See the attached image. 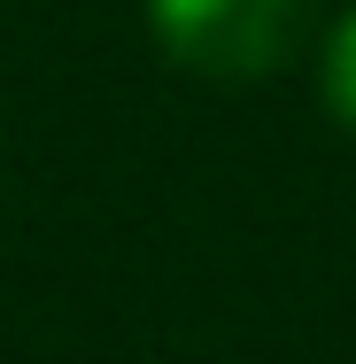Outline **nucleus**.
<instances>
[{"label": "nucleus", "instance_id": "2", "mask_svg": "<svg viewBox=\"0 0 356 364\" xmlns=\"http://www.w3.org/2000/svg\"><path fill=\"white\" fill-rule=\"evenodd\" d=\"M318 85H325L333 124H341V132H356V8L333 23V39H325V70H318Z\"/></svg>", "mask_w": 356, "mask_h": 364}, {"label": "nucleus", "instance_id": "1", "mask_svg": "<svg viewBox=\"0 0 356 364\" xmlns=\"http://www.w3.org/2000/svg\"><path fill=\"white\" fill-rule=\"evenodd\" d=\"M318 0H147L155 47L194 77H271L302 47Z\"/></svg>", "mask_w": 356, "mask_h": 364}]
</instances>
